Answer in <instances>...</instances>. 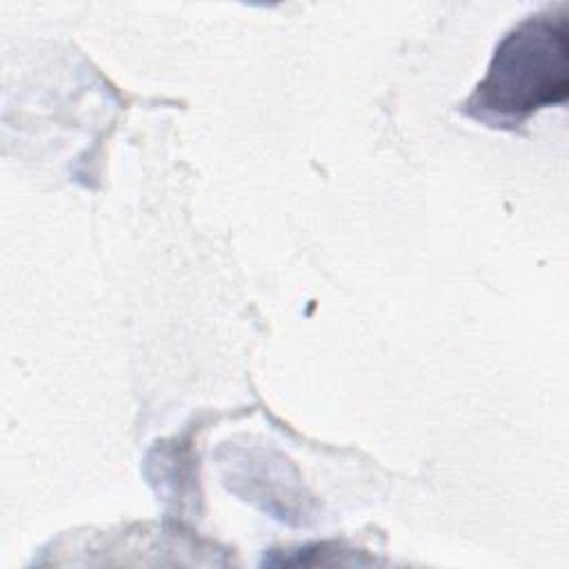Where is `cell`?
Returning <instances> with one entry per match:
<instances>
[{"instance_id":"1","label":"cell","mask_w":569,"mask_h":569,"mask_svg":"<svg viewBox=\"0 0 569 569\" xmlns=\"http://www.w3.org/2000/svg\"><path fill=\"white\" fill-rule=\"evenodd\" d=\"M569 91L567 16L540 13L520 22L496 47L487 76L465 111L489 124H516L531 111L565 102Z\"/></svg>"}]
</instances>
